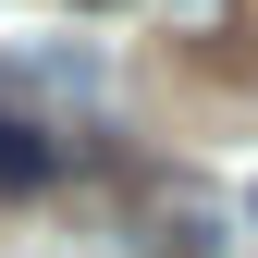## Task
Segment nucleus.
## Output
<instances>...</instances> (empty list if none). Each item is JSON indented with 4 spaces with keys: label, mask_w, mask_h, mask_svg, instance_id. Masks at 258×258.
Listing matches in <instances>:
<instances>
[{
    "label": "nucleus",
    "mask_w": 258,
    "mask_h": 258,
    "mask_svg": "<svg viewBox=\"0 0 258 258\" xmlns=\"http://www.w3.org/2000/svg\"><path fill=\"white\" fill-rule=\"evenodd\" d=\"M49 172H61V136L25 123V111H0V197H37Z\"/></svg>",
    "instance_id": "nucleus-1"
},
{
    "label": "nucleus",
    "mask_w": 258,
    "mask_h": 258,
    "mask_svg": "<svg viewBox=\"0 0 258 258\" xmlns=\"http://www.w3.org/2000/svg\"><path fill=\"white\" fill-rule=\"evenodd\" d=\"M160 13H172L184 37H221V25H234V0H160Z\"/></svg>",
    "instance_id": "nucleus-2"
},
{
    "label": "nucleus",
    "mask_w": 258,
    "mask_h": 258,
    "mask_svg": "<svg viewBox=\"0 0 258 258\" xmlns=\"http://www.w3.org/2000/svg\"><path fill=\"white\" fill-rule=\"evenodd\" d=\"M74 13H123V0H74Z\"/></svg>",
    "instance_id": "nucleus-3"
}]
</instances>
